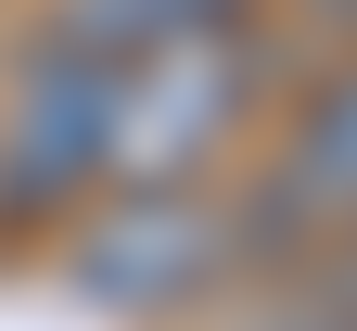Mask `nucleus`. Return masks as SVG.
<instances>
[{
  "label": "nucleus",
  "mask_w": 357,
  "mask_h": 331,
  "mask_svg": "<svg viewBox=\"0 0 357 331\" xmlns=\"http://www.w3.org/2000/svg\"><path fill=\"white\" fill-rule=\"evenodd\" d=\"M319 13H344V0H319Z\"/></svg>",
  "instance_id": "obj_8"
},
{
  "label": "nucleus",
  "mask_w": 357,
  "mask_h": 331,
  "mask_svg": "<svg viewBox=\"0 0 357 331\" xmlns=\"http://www.w3.org/2000/svg\"><path fill=\"white\" fill-rule=\"evenodd\" d=\"M344 26H357V0H344Z\"/></svg>",
  "instance_id": "obj_9"
},
{
  "label": "nucleus",
  "mask_w": 357,
  "mask_h": 331,
  "mask_svg": "<svg viewBox=\"0 0 357 331\" xmlns=\"http://www.w3.org/2000/svg\"><path fill=\"white\" fill-rule=\"evenodd\" d=\"M268 102V38L255 26H192L153 52L102 64V192H192Z\"/></svg>",
  "instance_id": "obj_1"
},
{
  "label": "nucleus",
  "mask_w": 357,
  "mask_h": 331,
  "mask_svg": "<svg viewBox=\"0 0 357 331\" xmlns=\"http://www.w3.org/2000/svg\"><path fill=\"white\" fill-rule=\"evenodd\" d=\"M294 331H357V318H294Z\"/></svg>",
  "instance_id": "obj_7"
},
{
  "label": "nucleus",
  "mask_w": 357,
  "mask_h": 331,
  "mask_svg": "<svg viewBox=\"0 0 357 331\" xmlns=\"http://www.w3.org/2000/svg\"><path fill=\"white\" fill-rule=\"evenodd\" d=\"M255 0H52V52H153V38H192V26H243Z\"/></svg>",
  "instance_id": "obj_5"
},
{
  "label": "nucleus",
  "mask_w": 357,
  "mask_h": 331,
  "mask_svg": "<svg viewBox=\"0 0 357 331\" xmlns=\"http://www.w3.org/2000/svg\"><path fill=\"white\" fill-rule=\"evenodd\" d=\"M319 318H357V229L319 243Z\"/></svg>",
  "instance_id": "obj_6"
},
{
  "label": "nucleus",
  "mask_w": 357,
  "mask_h": 331,
  "mask_svg": "<svg viewBox=\"0 0 357 331\" xmlns=\"http://www.w3.org/2000/svg\"><path fill=\"white\" fill-rule=\"evenodd\" d=\"M357 229V64L319 77L281 128V153L255 166V192L230 204V268H306L319 243Z\"/></svg>",
  "instance_id": "obj_2"
},
{
  "label": "nucleus",
  "mask_w": 357,
  "mask_h": 331,
  "mask_svg": "<svg viewBox=\"0 0 357 331\" xmlns=\"http://www.w3.org/2000/svg\"><path fill=\"white\" fill-rule=\"evenodd\" d=\"M89 192H102V52L38 38L13 115H0V229H52Z\"/></svg>",
  "instance_id": "obj_4"
},
{
  "label": "nucleus",
  "mask_w": 357,
  "mask_h": 331,
  "mask_svg": "<svg viewBox=\"0 0 357 331\" xmlns=\"http://www.w3.org/2000/svg\"><path fill=\"white\" fill-rule=\"evenodd\" d=\"M64 280L115 318H166L230 280V204H192V192H115L102 217L64 243Z\"/></svg>",
  "instance_id": "obj_3"
}]
</instances>
